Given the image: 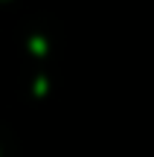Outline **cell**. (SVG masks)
<instances>
[{"label":"cell","mask_w":154,"mask_h":157,"mask_svg":"<svg viewBox=\"0 0 154 157\" xmlns=\"http://www.w3.org/2000/svg\"><path fill=\"white\" fill-rule=\"evenodd\" d=\"M32 50H35V52H44V41L35 38V41H32Z\"/></svg>","instance_id":"cell-1"}]
</instances>
